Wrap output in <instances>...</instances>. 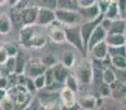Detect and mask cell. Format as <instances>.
<instances>
[{"instance_id":"cell-1","label":"cell","mask_w":126,"mask_h":110,"mask_svg":"<svg viewBox=\"0 0 126 110\" xmlns=\"http://www.w3.org/2000/svg\"><path fill=\"white\" fill-rule=\"evenodd\" d=\"M79 85H89L93 82V63L84 60L75 65V74Z\"/></svg>"},{"instance_id":"cell-2","label":"cell","mask_w":126,"mask_h":110,"mask_svg":"<svg viewBox=\"0 0 126 110\" xmlns=\"http://www.w3.org/2000/svg\"><path fill=\"white\" fill-rule=\"evenodd\" d=\"M65 34H66V41L69 44H71L75 48L79 51L80 53L86 55L87 51L84 47L83 40H82L80 25H75V26H65Z\"/></svg>"},{"instance_id":"cell-3","label":"cell","mask_w":126,"mask_h":110,"mask_svg":"<svg viewBox=\"0 0 126 110\" xmlns=\"http://www.w3.org/2000/svg\"><path fill=\"white\" fill-rule=\"evenodd\" d=\"M56 21H58L63 26H75L80 25L82 23V19L78 11L72 10H63V9H56Z\"/></svg>"},{"instance_id":"cell-4","label":"cell","mask_w":126,"mask_h":110,"mask_svg":"<svg viewBox=\"0 0 126 110\" xmlns=\"http://www.w3.org/2000/svg\"><path fill=\"white\" fill-rule=\"evenodd\" d=\"M20 13L23 26H33L37 21L38 6L37 4H28L25 8L21 10Z\"/></svg>"},{"instance_id":"cell-5","label":"cell","mask_w":126,"mask_h":110,"mask_svg":"<svg viewBox=\"0 0 126 110\" xmlns=\"http://www.w3.org/2000/svg\"><path fill=\"white\" fill-rule=\"evenodd\" d=\"M46 70H47V67H45L41 63V61L32 60L26 63L23 75H25L30 79H35L36 77L41 76V75H44L46 73Z\"/></svg>"},{"instance_id":"cell-6","label":"cell","mask_w":126,"mask_h":110,"mask_svg":"<svg viewBox=\"0 0 126 110\" xmlns=\"http://www.w3.org/2000/svg\"><path fill=\"white\" fill-rule=\"evenodd\" d=\"M56 21V14L54 9L48 7H38V16L36 24L40 26H49Z\"/></svg>"},{"instance_id":"cell-7","label":"cell","mask_w":126,"mask_h":110,"mask_svg":"<svg viewBox=\"0 0 126 110\" xmlns=\"http://www.w3.org/2000/svg\"><path fill=\"white\" fill-rule=\"evenodd\" d=\"M103 18H104V16L102 14V16L99 17L96 20L91 21V22H83V23L80 24V31H81L82 40H83V44H84V47H86V51H87V45H88L89 39H90L91 34L93 33V31L101 24Z\"/></svg>"},{"instance_id":"cell-8","label":"cell","mask_w":126,"mask_h":110,"mask_svg":"<svg viewBox=\"0 0 126 110\" xmlns=\"http://www.w3.org/2000/svg\"><path fill=\"white\" fill-rule=\"evenodd\" d=\"M48 38L55 43H64L66 41V34H65L64 26L58 21H55L53 24L48 26Z\"/></svg>"},{"instance_id":"cell-9","label":"cell","mask_w":126,"mask_h":110,"mask_svg":"<svg viewBox=\"0 0 126 110\" xmlns=\"http://www.w3.org/2000/svg\"><path fill=\"white\" fill-rule=\"evenodd\" d=\"M36 98L40 101L42 107H47V106H50V105H56V104H58L57 100L58 99L60 100L59 92H52L46 89L38 90Z\"/></svg>"},{"instance_id":"cell-10","label":"cell","mask_w":126,"mask_h":110,"mask_svg":"<svg viewBox=\"0 0 126 110\" xmlns=\"http://www.w3.org/2000/svg\"><path fill=\"white\" fill-rule=\"evenodd\" d=\"M78 12H79V14H80V17L82 19V23H83V22L94 21V20H96L99 17L102 16L98 4H96V1H95V3L92 4L90 7H87V8H79Z\"/></svg>"},{"instance_id":"cell-11","label":"cell","mask_w":126,"mask_h":110,"mask_svg":"<svg viewBox=\"0 0 126 110\" xmlns=\"http://www.w3.org/2000/svg\"><path fill=\"white\" fill-rule=\"evenodd\" d=\"M106 36H108V31L104 30L100 24V25L93 31V33L91 34L90 39H89L88 45H87V54H88L95 45H98V44H100L102 42H105Z\"/></svg>"},{"instance_id":"cell-12","label":"cell","mask_w":126,"mask_h":110,"mask_svg":"<svg viewBox=\"0 0 126 110\" xmlns=\"http://www.w3.org/2000/svg\"><path fill=\"white\" fill-rule=\"evenodd\" d=\"M111 89V98L115 101H121L124 104L126 100V85L115 80L112 85H110Z\"/></svg>"},{"instance_id":"cell-13","label":"cell","mask_w":126,"mask_h":110,"mask_svg":"<svg viewBox=\"0 0 126 110\" xmlns=\"http://www.w3.org/2000/svg\"><path fill=\"white\" fill-rule=\"evenodd\" d=\"M59 97H60V101H62L63 107H72L77 104L76 92L65 86L59 91Z\"/></svg>"},{"instance_id":"cell-14","label":"cell","mask_w":126,"mask_h":110,"mask_svg":"<svg viewBox=\"0 0 126 110\" xmlns=\"http://www.w3.org/2000/svg\"><path fill=\"white\" fill-rule=\"evenodd\" d=\"M89 53L92 55L95 62H103L109 58V46L105 42H102L94 46Z\"/></svg>"},{"instance_id":"cell-15","label":"cell","mask_w":126,"mask_h":110,"mask_svg":"<svg viewBox=\"0 0 126 110\" xmlns=\"http://www.w3.org/2000/svg\"><path fill=\"white\" fill-rule=\"evenodd\" d=\"M52 68V72H53V76H54V79L55 82L59 83V84H65L66 82L67 77L70 75V72L67 67H65L63 64L60 63H57L55 66H53Z\"/></svg>"},{"instance_id":"cell-16","label":"cell","mask_w":126,"mask_h":110,"mask_svg":"<svg viewBox=\"0 0 126 110\" xmlns=\"http://www.w3.org/2000/svg\"><path fill=\"white\" fill-rule=\"evenodd\" d=\"M47 35H45L44 33L42 32H35L34 35L31 38V40L28 42L24 47H28V48H41L43 46L46 45L47 43Z\"/></svg>"},{"instance_id":"cell-17","label":"cell","mask_w":126,"mask_h":110,"mask_svg":"<svg viewBox=\"0 0 126 110\" xmlns=\"http://www.w3.org/2000/svg\"><path fill=\"white\" fill-rule=\"evenodd\" d=\"M77 104L81 109L84 110H95L96 109V98L92 95L81 96L77 99Z\"/></svg>"},{"instance_id":"cell-18","label":"cell","mask_w":126,"mask_h":110,"mask_svg":"<svg viewBox=\"0 0 126 110\" xmlns=\"http://www.w3.org/2000/svg\"><path fill=\"white\" fill-rule=\"evenodd\" d=\"M126 36L120 35V34H108L105 39V43L109 47H120L125 46Z\"/></svg>"},{"instance_id":"cell-19","label":"cell","mask_w":126,"mask_h":110,"mask_svg":"<svg viewBox=\"0 0 126 110\" xmlns=\"http://www.w3.org/2000/svg\"><path fill=\"white\" fill-rule=\"evenodd\" d=\"M126 32V21L123 19H117V20L112 21L111 26L108 31V34H120V35H125Z\"/></svg>"},{"instance_id":"cell-20","label":"cell","mask_w":126,"mask_h":110,"mask_svg":"<svg viewBox=\"0 0 126 110\" xmlns=\"http://www.w3.org/2000/svg\"><path fill=\"white\" fill-rule=\"evenodd\" d=\"M60 64H63L68 69L75 67L76 65V55L71 51H64L60 56Z\"/></svg>"},{"instance_id":"cell-21","label":"cell","mask_w":126,"mask_h":110,"mask_svg":"<svg viewBox=\"0 0 126 110\" xmlns=\"http://www.w3.org/2000/svg\"><path fill=\"white\" fill-rule=\"evenodd\" d=\"M35 33L34 30V25L33 26H23V28L20 29L19 31V39H20V42L23 46H25L28 42L31 40L33 35Z\"/></svg>"},{"instance_id":"cell-22","label":"cell","mask_w":126,"mask_h":110,"mask_svg":"<svg viewBox=\"0 0 126 110\" xmlns=\"http://www.w3.org/2000/svg\"><path fill=\"white\" fill-rule=\"evenodd\" d=\"M12 28V21L10 16L7 13H0V34L10 33Z\"/></svg>"},{"instance_id":"cell-23","label":"cell","mask_w":126,"mask_h":110,"mask_svg":"<svg viewBox=\"0 0 126 110\" xmlns=\"http://www.w3.org/2000/svg\"><path fill=\"white\" fill-rule=\"evenodd\" d=\"M104 18L109 19V20H117L120 18V13H118V7H117V0L114 1V0H111V3L109 6L108 10L104 13Z\"/></svg>"},{"instance_id":"cell-24","label":"cell","mask_w":126,"mask_h":110,"mask_svg":"<svg viewBox=\"0 0 126 110\" xmlns=\"http://www.w3.org/2000/svg\"><path fill=\"white\" fill-rule=\"evenodd\" d=\"M109 57H110L111 67L113 69H126V56L114 55Z\"/></svg>"},{"instance_id":"cell-25","label":"cell","mask_w":126,"mask_h":110,"mask_svg":"<svg viewBox=\"0 0 126 110\" xmlns=\"http://www.w3.org/2000/svg\"><path fill=\"white\" fill-rule=\"evenodd\" d=\"M116 80V75H115V70L113 69L111 66L109 67H104L102 70V82L105 85H112Z\"/></svg>"},{"instance_id":"cell-26","label":"cell","mask_w":126,"mask_h":110,"mask_svg":"<svg viewBox=\"0 0 126 110\" xmlns=\"http://www.w3.org/2000/svg\"><path fill=\"white\" fill-rule=\"evenodd\" d=\"M56 9H63V10H72L78 11V0H57V8Z\"/></svg>"},{"instance_id":"cell-27","label":"cell","mask_w":126,"mask_h":110,"mask_svg":"<svg viewBox=\"0 0 126 110\" xmlns=\"http://www.w3.org/2000/svg\"><path fill=\"white\" fill-rule=\"evenodd\" d=\"M16 73L14 75H23L24 69H25V66H26V61L24 58V55L21 52H19V54L16 56Z\"/></svg>"},{"instance_id":"cell-28","label":"cell","mask_w":126,"mask_h":110,"mask_svg":"<svg viewBox=\"0 0 126 110\" xmlns=\"http://www.w3.org/2000/svg\"><path fill=\"white\" fill-rule=\"evenodd\" d=\"M64 86L67 87V88H69V89H71L72 91L77 92V90H78V88H79V83H78L77 78L75 77L74 75L70 74L69 76L67 77V79H66V82H65Z\"/></svg>"},{"instance_id":"cell-29","label":"cell","mask_w":126,"mask_h":110,"mask_svg":"<svg viewBox=\"0 0 126 110\" xmlns=\"http://www.w3.org/2000/svg\"><path fill=\"white\" fill-rule=\"evenodd\" d=\"M0 109L1 110H14V101L9 95H7L2 101L0 102Z\"/></svg>"},{"instance_id":"cell-30","label":"cell","mask_w":126,"mask_h":110,"mask_svg":"<svg viewBox=\"0 0 126 110\" xmlns=\"http://www.w3.org/2000/svg\"><path fill=\"white\" fill-rule=\"evenodd\" d=\"M3 46L6 47L7 52H8L9 57H16V56L19 54V52H20L18 46L13 43H6V44H3Z\"/></svg>"},{"instance_id":"cell-31","label":"cell","mask_w":126,"mask_h":110,"mask_svg":"<svg viewBox=\"0 0 126 110\" xmlns=\"http://www.w3.org/2000/svg\"><path fill=\"white\" fill-rule=\"evenodd\" d=\"M41 63H42L45 67L50 68V67H53V66H55L57 64V61L55 60V57L53 55H46V56H44V57H42Z\"/></svg>"},{"instance_id":"cell-32","label":"cell","mask_w":126,"mask_h":110,"mask_svg":"<svg viewBox=\"0 0 126 110\" xmlns=\"http://www.w3.org/2000/svg\"><path fill=\"white\" fill-rule=\"evenodd\" d=\"M34 82V85H35V88L36 90H42L46 87V78H45V75H41V76L36 77L35 79H33Z\"/></svg>"},{"instance_id":"cell-33","label":"cell","mask_w":126,"mask_h":110,"mask_svg":"<svg viewBox=\"0 0 126 110\" xmlns=\"http://www.w3.org/2000/svg\"><path fill=\"white\" fill-rule=\"evenodd\" d=\"M114 55L126 56L125 46H120V47H109V56H114Z\"/></svg>"},{"instance_id":"cell-34","label":"cell","mask_w":126,"mask_h":110,"mask_svg":"<svg viewBox=\"0 0 126 110\" xmlns=\"http://www.w3.org/2000/svg\"><path fill=\"white\" fill-rule=\"evenodd\" d=\"M117 7L120 18L126 20V0H117Z\"/></svg>"},{"instance_id":"cell-35","label":"cell","mask_w":126,"mask_h":110,"mask_svg":"<svg viewBox=\"0 0 126 110\" xmlns=\"http://www.w3.org/2000/svg\"><path fill=\"white\" fill-rule=\"evenodd\" d=\"M99 94H100L101 98H106V97H111V89L109 85L101 84V86L99 87Z\"/></svg>"},{"instance_id":"cell-36","label":"cell","mask_w":126,"mask_h":110,"mask_svg":"<svg viewBox=\"0 0 126 110\" xmlns=\"http://www.w3.org/2000/svg\"><path fill=\"white\" fill-rule=\"evenodd\" d=\"M110 3H111V0H99V1H96V4H98L99 9H100L101 14L104 16V13H105L106 10H108Z\"/></svg>"},{"instance_id":"cell-37","label":"cell","mask_w":126,"mask_h":110,"mask_svg":"<svg viewBox=\"0 0 126 110\" xmlns=\"http://www.w3.org/2000/svg\"><path fill=\"white\" fill-rule=\"evenodd\" d=\"M9 58H10V57H9L6 47H4L3 45H0V65H1V66L4 65Z\"/></svg>"},{"instance_id":"cell-38","label":"cell","mask_w":126,"mask_h":110,"mask_svg":"<svg viewBox=\"0 0 126 110\" xmlns=\"http://www.w3.org/2000/svg\"><path fill=\"white\" fill-rule=\"evenodd\" d=\"M116 75V80L126 85V69H114Z\"/></svg>"},{"instance_id":"cell-39","label":"cell","mask_w":126,"mask_h":110,"mask_svg":"<svg viewBox=\"0 0 126 110\" xmlns=\"http://www.w3.org/2000/svg\"><path fill=\"white\" fill-rule=\"evenodd\" d=\"M10 88V82H9V77L7 76H0V89L2 90H8Z\"/></svg>"},{"instance_id":"cell-40","label":"cell","mask_w":126,"mask_h":110,"mask_svg":"<svg viewBox=\"0 0 126 110\" xmlns=\"http://www.w3.org/2000/svg\"><path fill=\"white\" fill-rule=\"evenodd\" d=\"M95 3L94 0H78V7L79 8H87L92 4Z\"/></svg>"},{"instance_id":"cell-41","label":"cell","mask_w":126,"mask_h":110,"mask_svg":"<svg viewBox=\"0 0 126 110\" xmlns=\"http://www.w3.org/2000/svg\"><path fill=\"white\" fill-rule=\"evenodd\" d=\"M95 110H118V108L112 102H109V104H103L101 107H99Z\"/></svg>"},{"instance_id":"cell-42","label":"cell","mask_w":126,"mask_h":110,"mask_svg":"<svg viewBox=\"0 0 126 110\" xmlns=\"http://www.w3.org/2000/svg\"><path fill=\"white\" fill-rule=\"evenodd\" d=\"M41 110H62V105L56 104V105H50L47 107H42Z\"/></svg>"},{"instance_id":"cell-43","label":"cell","mask_w":126,"mask_h":110,"mask_svg":"<svg viewBox=\"0 0 126 110\" xmlns=\"http://www.w3.org/2000/svg\"><path fill=\"white\" fill-rule=\"evenodd\" d=\"M81 108L79 107V105L78 104H76L75 106H72V107H63L62 106V110H80Z\"/></svg>"},{"instance_id":"cell-44","label":"cell","mask_w":126,"mask_h":110,"mask_svg":"<svg viewBox=\"0 0 126 110\" xmlns=\"http://www.w3.org/2000/svg\"><path fill=\"white\" fill-rule=\"evenodd\" d=\"M8 95V90H2V89H0V102L2 101V99L4 98V97Z\"/></svg>"},{"instance_id":"cell-45","label":"cell","mask_w":126,"mask_h":110,"mask_svg":"<svg viewBox=\"0 0 126 110\" xmlns=\"http://www.w3.org/2000/svg\"><path fill=\"white\" fill-rule=\"evenodd\" d=\"M118 110H126V106H123L122 108H121V109H118Z\"/></svg>"},{"instance_id":"cell-46","label":"cell","mask_w":126,"mask_h":110,"mask_svg":"<svg viewBox=\"0 0 126 110\" xmlns=\"http://www.w3.org/2000/svg\"><path fill=\"white\" fill-rule=\"evenodd\" d=\"M124 106H126V100H125V101H124Z\"/></svg>"},{"instance_id":"cell-47","label":"cell","mask_w":126,"mask_h":110,"mask_svg":"<svg viewBox=\"0 0 126 110\" xmlns=\"http://www.w3.org/2000/svg\"><path fill=\"white\" fill-rule=\"evenodd\" d=\"M125 48H126V42H125Z\"/></svg>"},{"instance_id":"cell-48","label":"cell","mask_w":126,"mask_h":110,"mask_svg":"<svg viewBox=\"0 0 126 110\" xmlns=\"http://www.w3.org/2000/svg\"><path fill=\"white\" fill-rule=\"evenodd\" d=\"M80 110H84V109H80Z\"/></svg>"}]
</instances>
